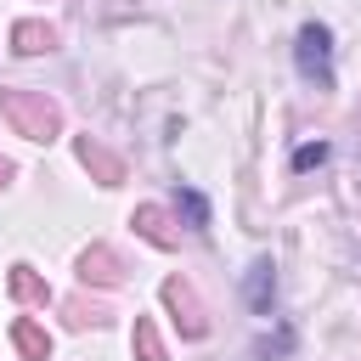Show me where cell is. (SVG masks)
Wrapping results in <instances>:
<instances>
[{
    "label": "cell",
    "instance_id": "obj_1",
    "mask_svg": "<svg viewBox=\"0 0 361 361\" xmlns=\"http://www.w3.org/2000/svg\"><path fill=\"white\" fill-rule=\"evenodd\" d=\"M0 118L28 141H51L62 130V107L45 90H0Z\"/></svg>",
    "mask_w": 361,
    "mask_h": 361
},
{
    "label": "cell",
    "instance_id": "obj_2",
    "mask_svg": "<svg viewBox=\"0 0 361 361\" xmlns=\"http://www.w3.org/2000/svg\"><path fill=\"white\" fill-rule=\"evenodd\" d=\"M293 62H299V73L316 85V90H333V28L327 23H305L299 34H293Z\"/></svg>",
    "mask_w": 361,
    "mask_h": 361
},
{
    "label": "cell",
    "instance_id": "obj_3",
    "mask_svg": "<svg viewBox=\"0 0 361 361\" xmlns=\"http://www.w3.org/2000/svg\"><path fill=\"white\" fill-rule=\"evenodd\" d=\"M164 305L175 310L180 338H203V333H209V316H203V305H197V293H192L186 276H169V282H164Z\"/></svg>",
    "mask_w": 361,
    "mask_h": 361
},
{
    "label": "cell",
    "instance_id": "obj_4",
    "mask_svg": "<svg viewBox=\"0 0 361 361\" xmlns=\"http://www.w3.org/2000/svg\"><path fill=\"white\" fill-rule=\"evenodd\" d=\"M243 299H248V310H259V316L276 310V265H271V254H259V259L248 265V276H243Z\"/></svg>",
    "mask_w": 361,
    "mask_h": 361
},
{
    "label": "cell",
    "instance_id": "obj_5",
    "mask_svg": "<svg viewBox=\"0 0 361 361\" xmlns=\"http://www.w3.org/2000/svg\"><path fill=\"white\" fill-rule=\"evenodd\" d=\"M79 276L96 282V288H118V282H124V259H118L107 243H90V248L79 254Z\"/></svg>",
    "mask_w": 361,
    "mask_h": 361
},
{
    "label": "cell",
    "instance_id": "obj_6",
    "mask_svg": "<svg viewBox=\"0 0 361 361\" xmlns=\"http://www.w3.org/2000/svg\"><path fill=\"white\" fill-rule=\"evenodd\" d=\"M130 226L152 243V248H180V231H175V220H169V209H158V203H141L135 214H130Z\"/></svg>",
    "mask_w": 361,
    "mask_h": 361
},
{
    "label": "cell",
    "instance_id": "obj_7",
    "mask_svg": "<svg viewBox=\"0 0 361 361\" xmlns=\"http://www.w3.org/2000/svg\"><path fill=\"white\" fill-rule=\"evenodd\" d=\"M79 164H85V169H90L102 186H118V180H124V164H118V158H113L102 141H90V135H79Z\"/></svg>",
    "mask_w": 361,
    "mask_h": 361
},
{
    "label": "cell",
    "instance_id": "obj_8",
    "mask_svg": "<svg viewBox=\"0 0 361 361\" xmlns=\"http://www.w3.org/2000/svg\"><path fill=\"white\" fill-rule=\"evenodd\" d=\"M11 344H17L23 361H45V355H51V333H45L34 316H17V322H11Z\"/></svg>",
    "mask_w": 361,
    "mask_h": 361
},
{
    "label": "cell",
    "instance_id": "obj_9",
    "mask_svg": "<svg viewBox=\"0 0 361 361\" xmlns=\"http://www.w3.org/2000/svg\"><path fill=\"white\" fill-rule=\"evenodd\" d=\"M6 288H11V299H17V305H51V288H45V276H39L34 265H11Z\"/></svg>",
    "mask_w": 361,
    "mask_h": 361
},
{
    "label": "cell",
    "instance_id": "obj_10",
    "mask_svg": "<svg viewBox=\"0 0 361 361\" xmlns=\"http://www.w3.org/2000/svg\"><path fill=\"white\" fill-rule=\"evenodd\" d=\"M51 45H56V28H51V23H17V28H11V51H23V56L51 51Z\"/></svg>",
    "mask_w": 361,
    "mask_h": 361
},
{
    "label": "cell",
    "instance_id": "obj_11",
    "mask_svg": "<svg viewBox=\"0 0 361 361\" xmlns=\"http://www.w3.org/2000/svg\"><path fill=\"white\" fill-rule=\"evenodd\" d=\"M130 344H135V355H141V361H164V338H158V322H152V316H135Z\"/></svg>",
    "mask_w": 361,
    "mask_h": 361
},
{
    "label": "cell",
    "instance_id": "obj_12",
    "mask_svg": "<svg viewBox=\"0 0 361 361\" xmlns=\"http://www.w3.org/2000/svg\"><path fill=\"white\" fill-rule=\"evenodd\" d=\"M175 203H180V214L192 220V231H209V197H203V192L180 186V192H175Z\"/></svg>",
    "mask_w": 361,
    "mask_h": 361
},
{
    "label": "cell",
    "instance_id": "obj_13",
    "mask_svg": "<svg viewBox=\"0 0 361 361\" xmlns=\"http://www.w3.org/2000/svg\"><path fill=\"white\" fill-rule=\"evenodd\" d=\"M316 164H327V141H305V147L293 152V169H299V175L316 169Z\"/></svg>",
    "mask_w": 361,
    "mask_h": 361
},
{
    "label": "cell",
    "instance_id": "obj_14",
    "mask_svg": "<svg viewBox=\"0 0 361 361\" xmlns=\"http://www.w3.org/2000/svg\"><path fill=\"white\" fill-rule=\"evenodd\" d=\"M0 186H6V164H0Z\"/></svg>",
    "mask_w": 361,
    "mask_h": 361
}]
</instances>
